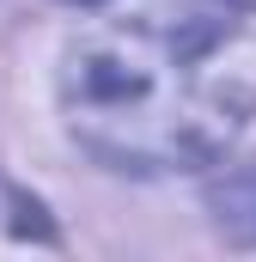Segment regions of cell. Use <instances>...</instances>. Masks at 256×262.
<instances>
[{
  "instance_id": "cell-1",
  "label": "cell",
  "mask_w": 256,
  "mask_h": 262,
  "mask_svg": "<svg viewBox=\"0 0 256 262\" xmlns=\"http://www.w3.org/2000/svg\"><path fill=\"white\" fill-rule=\"evenodd\" d=\"M73 140L134 177L214 165L256 116V0H153L61 55Z\"/></svg>"
},
{
  "instance_id": "cell-2",
  "label": "cell",
  "mask_w": 256,
  "mask_h": 262,
  "mask_svg": "<svg viewBox=\"0 0 256 262\" xmlns=\"http://www.w3.org/2000/svg\"><path fill=\"white\" fill-rule=\"evenodd\" d=\"M207 207H214V226L226 244H244L256 250V165H232L207 183Z\"/></svg>"
},
{
  "instance_id": "cell-3",
  "label": "cell",
  "mask_w": 256,
  "mask_h": 262,
  "mask_svg": "<svg viewBox=\"0 0 256 262\" xmlns=\"http://www.w3.org/2000/svg\"><path fill=\"white\" fill-rule=\"evenodd\" d=\"M73 6H98V0H73Z\"/></svg>"
}]
</instances>
